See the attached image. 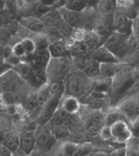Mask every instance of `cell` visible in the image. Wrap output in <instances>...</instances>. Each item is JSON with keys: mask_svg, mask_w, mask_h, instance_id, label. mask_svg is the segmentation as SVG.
I'll return each instance as SVG.
<instances>
[{"mask_svg": "<svg viewBox=\"0 0 139 156\" xmlns=\"http://www.w3.org/2000/svg\"><path fill=\"white\" fill-rule=\"evenodd\" d=\"M71 62L68 57H62L54 58H51L50 62L46 67V75L48 81H62L65 80L71 72Z\"/></svg>", "mask_w": 139, "mask_h": 156, "instance_id": "3957f363", "label": "cell"}, {"mask_svg": "<svg viewBox=\"0 0 139 156\" xmlns=\"http://www.w3.org/2000/svg\"><path fill=\"white\" fill-rule=\"evenodd\" d=\"M51 129L52 132L54 137L56 139V141H68L71 135V130L66 126H61V125H51Z\"/></svg>", "mask_w": 139, "mask_h": 156, "instance_id": "ffe728a7", "label": "cell"}, {"mask_svg": "<svg viewBox=\"0 0 139 156\" xmlns=\"http://www.w3.org/2000/svg\"><path fill=\"white\" fill-rule=\"evenodd\" d=\"M12 69L15 71V73L23 80H28L30 76H31V66L26 62H24V60H22L20 63H19L17 66H15V68H12Z\"/></svg>", "mask_w": 139, "mask_h": 156, "instance_id": "d4e9b609", "label": "cell"}, {"mask_svg": "<svg viewBox=\"0 0 139 156\" xmlns=\"http://www.w3.org/2000/svg\"><path fill=\"white\" fill-rule=\"evenodd\" d=\"M117 9L115 0H100L97 6V12L100 17H112Z\"/></svg>", "mask_w": 139, "mask_h": 156, "instance_id": "2e32d148", "label": "cell"}, {"mask_svg": "<svg viewBox=\"0 0 139 156\" xmlns=\"http://www.w3.org/2000/svg\"><path fill=\"white\" fill-rule=\"evenodd\" d=\"M111 83H112V79L98 77L94 80H91V90L103 92L110 95L111 90Z\"/></svg>", "mask_w": 139, "mask_h": 156, "instance_id": "e0dca14e", "label": "cell"}, {"mask_svg": "<svg viewBox=\"0 0 139 156\" xmlns=\"http://www.w3.org/2000/svg\"><path fill=\"white\" fill-rule=\"evenodd\" d=\"M23 28L32 34H41L47 32V25L44 23V21L39 17L35 16H24L20 19L19 22Z\"/></svg>", "mask_w": 139, "mask_h": 156, "instance_id": "30bf717a", "label": "cell"}, {"mask_svg": "<svg viewBox=\"0 0 139 156\" xmlns=\"http://www.w3.org/2000/svg\"><path fill=\"white\" fill-rule=\"evenodd\" d=\"M51 97V93L49 91V87L48 83H45L41 85L39 88L36 89V100H37V105H38V109L42 110V108L46 105V103L49 101ZM40 114V113H39Z\"/></svg>", "mask_w": 139, "mask_h": 156, "instance_id": "44dd1931", "label": "cell"}, {"mask_svg": "<svg viewBox=\"0 0 139 156\" xmlns=\"http://www.w3.org/2000/svg\"><path fill=\"white\" fill-rule=\"evenodd\" d=\"M21 42L24 46V49L26 51V55L31 56L34 55L37 49V45L35 39H32L31 37H25L21 39Z\"/></svg>", "mask_w": 139, "mask_h": 156, "instance_id": "83f0119b", "label": "cell"}, {"mask_svg": "<svg viewBox=\"0 0 139 156\" xmlns=\"http://www.w3.org/2000/svg\"><path fill=\"white\" fill-rule=\"evenodd\" d=\"M126 156H139V138L132 136L126 144Z\"/></svg>", "mask_w": 139, "mask_h": 156, "instance_id": "484cf974", "label": "cell"}, {"mask_svg": "<svg viewBox=\"0 0 139 156\" xmlns=\"http://www.w3.org/2000/svg\"><path fill=\"white\" fill-rule=\"evenodd\" d=\"M130 127L132 133V136L139 138V116L134 119V121H131L130 123Z\"/></svg>", "mask_w": 139, "mask_h": 156, "instance_id": "d6a6232c", "label": "cell"}, {"mask_svg": "<svg viewBox=\"0 0 139 156\" xmlns=\"http://www.w3.org/2000/svg\"><path fill=\"white\" fill-rule=\"evenodd\" d=\"M65 95H71L82 100L91 92L90 80L82 71L70 72L65 80Z\"/></svg>", "mask_w": 139, "mask_h": 156, "instance_id": "6da1fadb", "label": "cell"}, {"mask_svg": "<svg viewBox=\"0 0 139 156\" xmlns=\"http://www.w3.org/2000/svg\"><path fill=\"white\" fill-rule=\"evenodd\" d=\"M135 74L131 72V69L127 64H125L123 68L112 78L111 90L112 97L121 98L127 94L135 85Z\"/></svg>", "mask_w": 139, "mask_h": 156, "instance_id": "7a4b0ae2", "label": "cell"}, {"mask_svg": "<svg viewBox=\"0 0 139 156\" xmlns=\"http://www.w3.org/2000/svg\"><path fill=\"white\" fill-rule=\"evenodd\" d=\"M29 156H48V155H47V152L42 151L40 150H38V148H35Z\"/></svg>", "mask_w": 139, "mask_h": 156, "instance_id": "60d3db41", "label": "cell"}, {"mask_svg": "<svg viewBox=\"0 0 139 156\" xmlns=\"http://www.w3.org/2000/svg\"><path fill=\"white\" fill-rule=\"evenodd\" d=\"M111 151L109 152V156H126V147L111 148Z\"/></svg>", "mask_w": 139, "mask_h": 156, "instance_id": "d590c367", "label": "cell"}, {"mask_svg": "<svg viewBox=\"0 0 139 156\" xmlns=\"http://www.w3.org/2000/svg\"><path fill=\"white\" fill-rule=\"evenodd\" d=\"M63 7L69 11L77 12H82L88 9V5L86 0H66Z\"/></svg>", "mask_w": 139, "mask_h": 156, "instance_id": "603a6c76", "label": "cell"}, {"mask_svg": "<svg viewBox=\"0 0 139 156\" xmlns=\"http://www.w3.org/2000/svg\"><path fill=\"white\" fill-rule=\"evenodd\" d=\"M77 144L71 141H64L61 144V154L62 156H74Z\"/></svg>", "mask_w": 139, "mask_h": 156, "instance_id": "f1b7e54d", "label": "cell"}, {"mask_svg": "<svg viewBox=\"0 0 139 156\" xmlns=\"http://www.w3.org/2000/svg\"><path fill=\"white\" fill-rule=\"evenodd\" d=\"M23 81L14 69H11L0 76V90L2 92L12 91L16 93L21 88Z\"/></svg>", "mask_w": 139, "mask_h": 156, "instance_id": "ba28073f", "label": "cell"}, {"mask_svg": "<svg viewBox=\"0 0 139 156\" xmlns=\"http://www.w3.org/2000/svg\"><path fill=\"white\" fill-rule=\"evenodd\" d=\"M63 96H55V95H51L49 101L46 103L44 107L39 114L36 122L38 125H47L51 121L52 117L55 116V112L60 106V101Z\"/></svg>", "mask_w": 139, "mask_h": 156, "instance_id": "8992f818", "label": "cell"}, {"mask_svg": "<svg viewBox=\"0 0 139 156\" xmlns=\"http://www.w3.org/2000/svg\"><path fill=\"white\" fill-rule=\"evenodd\" d=\"M82 104L80 100L71 95H64L60 101V107L69 114H79Z\"/></svg>", "mask_w": 139, "mask_h": 156, "instance_id": "9a60e30c", "label": "cell"}, {"mask_svg": "<svg viewBox=\"0 0 139 156\" xmlns=\"http://www.w3.org/2000/svg\"><path fill=\"white\" fill-rule=\"evenodd\" d=\"M98 137L100 138L104 142H109L111 140V126H103L101 127L100 131H99Z\"/></svg>", "mask_w": 139, "mask_h": 156, "instance_id": "4dcf8cb0", "label": "cell"}, {"mask_svg": "<svg viewBox=\"0 0 139 156\" xmlns=\"http://www.w3.org/2000/svg\"><path fill=\"white\" fill-rule=\"evenodd\" d=\"M59 12L62 16V19L67 23L70 27H71L74 30L81 29L83 27L84 22V12H72L65 9L64 7H61L59 9Z\"/></svg>", "mask_w": 139, "mask_h": 156, "instance_id": "9c48e42d", "label": "cell"}, {"mask_svg": "<svg viewBox=\"0 0 139 156\" xmlns=\"http://www.w3.org/2000/svg\"><path fill=\"white\" fill-rule=\"evenodd\" d=\"M92 152V145L90 142L83 144H77L74 156H89Z\"/></svg>", "mask_w": 139, "mask_h": 156, "instance_id": "f546056e", "label": "cell"}, {"mask_svg": "<svg viewBox=\"0 0 139 156\" xmlns=\"http://www.w3.org/2000/svg\"><path fill=\"white\" fill-rule=\"evenodd\" d=\"M35 141H36V147L45 152H49L54 148L56 139L52 135L51 126L49 124L47 125H38L37 128L35 131Z\"/></svg>", "mask_w": 139, "mask_h": 156, "instance_id": "277c9868", "label": "cell"}, {"mask_svg": "<svg viewBox=\"0 0 139 156\" xmlns=\"http://www.w3.org/2000/svg\"><path fill=\"white\" fill-rule=\"evenodd\" d=\"M35 131L19 132L20 133V146H19V151L27 156H29L36 147Z\"/></svg>", "mask_w": 139, "mask_h": 156, "instance_id": "8fae6325", "label": "cell"}, {"mask_svg": "<svg viewBox=\"0 0 139 156\" xmlns=\"http://www.w3.org/2000/svg\"><path fill=\"white\" fill-rule=\"evenodd\" d=\"M59 0H38L39 3H41L45 6H48L50 8H52L54 6H55L58 3Z\"/></svg>", "mask_w": 139, "mask_h": 156, "instance_id": "74e56055", "label": "cell"}, {"mask_svg": "<svg viewBox=\"0 0 139 156\" xmlns=\"http://www.w3.org/2000/svg\"><path fill=\"white\" fill-rule=\"evenodd\" d=\"M12 55H14V52H12V46L11 44H6L5 46L2 47V51H1L2 58L7 59Z\"/></svg>", "mask_w": 139, "mask_h": 156, "instance_id": "836d02e7", "label": "cell"}, {"mask_svg": "<svg viewBox=\"0 0 139 156\" xmlns=\"http://www.w3.org/2000/svg\"><path fill=\"white\" fill-rule=\"evenodd\" d=\"M4 60L12 67V68H15V66H17L22 62V58L16 57L15 55H12L10 58H8L7 59H4Z\"/></svg>", "mask_w": 139, "mask_h": 156, "instance_id": "e575fe53", "label": "cell"}, {"mask_svg": "<svg viewBox=\"0 0 139 156\" xmlns=\"http://www.w3.org/2000/svg\"><path fill=\"white\" fill-rule=\"evenodd\" d=\"M89 9H96L100 0H86Z\"/></svg>", "mask_w": 139, "mask_h": 156, "instance_id": "f35d334b", "label": "cell"}, {"mask_svg": "<svg viewBox=\"0 0 139 156\" xmlns=\"http://www.w3.org/2000/svg\"><path fill=\"white\" fill-rule=\"evenodd\" d=\"M111 140L110 142L118 145H124L128 143V141L132 137V133L130 127L129 122L121 120L115 122L111 126Z\"/></svg>", "mask_w": 139, "mask_h": 156, "instance_id": "5b68a950", "label": "cell"}, {"mask_svg": "<svg viewBox=\"0 0 139 156\" xmlns=\"http://www.w3.org/2000/svg\"><path fill=\"white\" fill-rule=\"evenodd\" d=\"M124 66H125V64L123 62L100 63V77L112 79Z\"/></svg>", "mask_w": 139, "mask_h": 156, "instance_id": "ac0fdd59", "label": "cell"}, {"mask_svg": "<svg viewBox=\"0 0 139 156\" xmlns=\"http://www.w3.org/2000/svg\"><path fill=\"white\" fill-rule=\"evenodd\" d=\"M121 120L127 121L124 117V115L120 112V110H119L117 107H112L111 109H109L108 112L105 113V126H111L112 124H114L115 122L121 121Z\"/></svg>", "mask_w": 139, "mask_h": 156, "instance_id": "7402d4cb", "label": "cell"}, {"mask_svg": "<svg viewBox=\"0 0 139 156\" xmlns=\"http://www.w3.org/2000/svg\"><path fill=\"white\" fill-rule=\"evenodd\" d=\"M48 87L51 95L55 96H64L65 95V83L62 81H48Z\"/></svg>", "mask_w": 139, "mask_h": 156, "instance_id": "4316f807", "label": "cell"}, {"mask_svg": "<svg viewBox=\"0 0 139 156\" xmlns=\"http://www.w3.org/2000/svg\"><path fill=\"white\" fill-rule=\"evenodd\" d=\"M48 50L50 53L51 58H57L66 57V52H67V46L62 40H56V41L51 42L48 46Z\"/></svg>", "mask_w": 139, "mask_h": 156, "instance_id": "d6986e66", "label": "cell"}, {"mask_svg": "<svg viewBox=\"0 0 139 156\" xmlns=\"http://www.w3.org/2000/svg\"><path fill=\"white\" fill-rule=\"evenodd\" d=\"M136 98H126L122 100L116 106L120 112L124 115L129 122V124L135 118V111H136Z\"/></svg>", "mask_w": 139, "mask_h": 156, "instance_id": "5bb4252c", "label": "cell"}, {"mask_svg": "<svg viewBox=\"0 0 139 156\" xmlns=\"http://www.w3.org/2000/svg\"><path fill=\"white\" fill-rule=\"evenodd\" d=\"M82 72L90 80H94L98 77H100V63L95 62L94 59H91L89 64L85 67V69Z\"/></svg>", "mask_w": 139, "mask_h": 156, "instance_id": "cb8c5ba5", "label": "cell"}, {"mask_svg": "<svg viewBox=\"0 0 139 156\" xmlns=\"http://www.w3.org/2000/svg\"><path fill=\"white\" fill-rule=\"evenodd\" d=\"M1 144L5 146L11 152H15L20 146V133L15 129H8L5 131L2 137Z\"/></svg>", "mask_w": 139, "mask_h": 156, "instance_id": "4fadbf2b", "label": "cell"}, {"mask_svg": "<svg viewBox=\"0 0 139 156\" xmlns=\"http://www.w3.org/2000/svg\"><path fill=\"white\" fill-rule=\"evenodd\" d=\"M89 156H109V152L106 151H92Z\"/></svg>", "mask_w": 139, "mask_h": 156, "instance_id": "ab89813d", "label": "cell"}, {"mask_svg": "<svg viewBox=\"0 0 139 156\" xmlns=\"http://www.w3.org/2000/svg\"><path fill=\"white\" fill-rule=\"evenodd\" d=\"M112 29L114 32L122 34L125 36H130L132 33V25L134 21L129 19L124 13L122 9L117 8L112 16Z\"/></svg>", "mask_w": 139, "mask_h": 156, "instance_id": "52a82bcc", "label": "cell"}, {"mask_svg": "<svg viewBox=\"0 0 139 156\" xmlns=\"http://www.w3.org/2000/svg\"><path fill=\"white\" fill-rule=\"evenodd\" d=\"M12 52H14V55H15L16 57L20 58H25L27 56L26 55V51L24 49V46L21 42V40L12 45Z\"/></svg>", "mask_w": 139, "mask_h": 156, "instance_id": "1f68e13d", "label": "cell"}, {"mask_svg": "<svg viewBox=\"0 0 139 156\" xmlns=\"http://www.w3.org/2000/svg\"><path fill=\"white\" fill-rule=\"evenodd\" d=\"M7 108H8V104L6 103V101H5L3 92L0 90V110L7 111Z\"/></svg>", "mask_w": 139, "mask_h": 156, "instance_id": "8d00e7d4", "label": "cell"}, {"mask_svg": "<svg viewBox=\"0 0 139 156\" xmlns=\"http://www.w3.org/2000/svg\"><path fill=\"white\" fill-rule=\"evenodd\" d=\"M91 58L99 63H117L121 62L114 54L102 44L91 54Z\"/></svg>", "mask_w": 139, "mask_h": 156, "instance_id": "7c38bea8", "label": "cell"}]
</instances>
